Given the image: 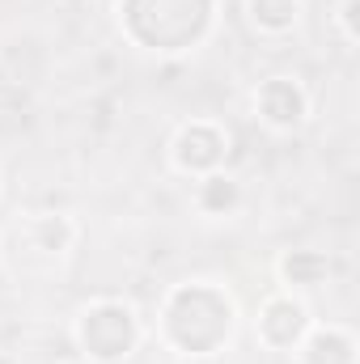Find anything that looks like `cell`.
<instances>
[{
    "label": "cell",
    "instance_id": "9c48e42d",
    "mask_svg": "<svg viewBox=\"0 0 360 364\" xmlns=\"http://www.w3.org/2000/svg\"><path fill=\"white\" fill-rule=\"evenodd\" d=\"M288 275L314 279V275H322V259H292V263H288Z\"/></svg>",
    "mask_w": 360,
    "mask_h": 364
},
{
    "label": "cell",
    "instance_id": "6da1fadb",
    "mask_svg": "<svg viewBox=\"0 0 360 364\" xmlns=\"http://www.w3.org/2000/svg\"><path fill=\"white\" fill-rule=\"evenodd\" d=\"M127 21L144 43L182 47L208 21V0H127Z\"/></svg>",
    "mask_w": 360,
    "mask_h": 364
},
{
    "label": "cell",
    "instance_id": "8992f818",
    "mask_svg": "<svg viewBox=\"0 0 360 364\" xmlns=\"http://www.w3.org/2000/svg\"><path fill=\"white\" fill-rule=\"evenodd\" d=\"M268 335L275 343H288V339H297V331H301V309L297 305H288V301H280V305H271L268 309Z\"/></svg>",
    "mask_w": 360,
    "mask_h": 364
},
{
    "label": "cell",
    "instance_id": "3957f363",
    "mask_svg": "<svg viewBox=\"0 0 360 364\" xmlns=\"http://www.w3.org/2000/svg\"><path fill=\"white\" fill-rule=\"evenodd\" d=\"M85 343H90L97 356H119L127 343H132V322L123 309H97L85 322Z\"/></svg>",
    "mask_w": 360,
    "mask_h": 364
},
{
    "label": "cell",
    "instance_id": "ba28073f",
    "mask_svg": "<svg viewBox=\"0 0 360 364\" xmlns=\"http://www.w3.org/2000/svg\"><path fill=\"white\" fill-rule=\"evenodd\" d=\"M255 13L263 21H271V26H284L288 13H292V0H255Z\"/></svg>",
    "mask_w": 360,
    "mask_h": 364
},
{
    "label": "cell",
    "instance_id": "7a4b0ae2",
    "mask_svg": "<svg viewBox=\"0 0 360 364\" xmlns=\"http://www.w3.org/2000/svg\"><path fill=\"white\" fill-rule=\"evenodd\" d=\"M170 322H174V335L179 343H186L191 352H203L212 348L225 326H229V309L216 292H203V288H186L174 296V309H170Z\"/></svg>",
    "mask_w": 360,
    "mask_h": 364
},
{
    "label": "cell",
    "instance_id": "5b68a950",
    "mask_svg": "<svg viewBox=\"0 0 360 364\" xmlns=\"http://www.w3.org/2000/svg\"><path fill=\"white\" fill-rule=\"evenodd\" d=\"M263 106H268V114L275 123H292L301 114V93L292 85H284V81H271L268 93H263Z\"/></svg>",
    "mask_w": 360,
    "mask_h": 364
},
{
    "label": "cell",
    "instance_id": "52a82bcc",
    "mask_svg": "<svg viewBox=\"0 0 360 364\" xmlns=\"http://www.w3.org/2000/svg\"><path fill=\"white\" fill-rule=\"evenodd\" d=\"M309 364H352V348H348V339H339V335H322V339L309 348Z\"/></svg>",
    "mask_w": 360,
    "mask_h": 364
},
{
    "label": "cell",
    "instance_id": "8fae6325",
    "mask_svg": "<svg viewBox=\"0 0 360 364\" xmlns=\"http://www.w3.org/2000/svg\"><path fill=\"white\" fill-rule=\"evenodd\" d=\"M0 364H4V360H0Z\"/></svg>",
    "mask_w": 360,
    "mask_h": 364
},
{
    "label": "cell",
    "instance_id": "277c9868",
    "mask_svg": "<svg viewBox=\"0 0 360 364\" xmlns=\"http://www.w3.org/2000/svg\"><path fill=\"white\" fill-rule=\"evenodd\" d=\"M221 157V136L208 132V127H195L182 136V161L186 166H212Z\"/></svg>",
    "mask_w": 360,
    "mask_h": 364
},
{
    "label": "cell",
    "instance_id": "30bf717a",
    "mask_svg": "<svg viewBox=\"0 0 360 364\" xmlns=\"http://www.w3.org/2000/svg\"><path fill=\"white\" fill-rule=\"evenodd\" d=\"M225 203H233V186L229 182H212L208 186V208H225Z\"/></svg>",
    "mask_w": 360,
    "mask_h": 364
}]
</instances>
